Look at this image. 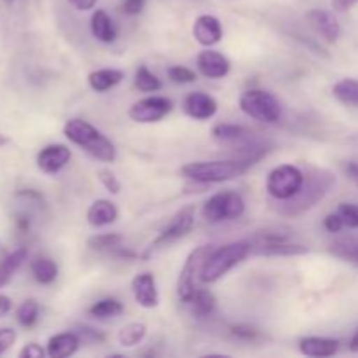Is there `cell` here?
Returning <instances> with one entry per match:
<instances>
[{
    "label": "cell",
    "mask_w": 358,
    "mask_h": 358,
    "mask_svg": "<svg viewBox=\"0 0 358 358\" xmlns=\"http://www.w3.org/2000/svg\"><path fill=\"white\" fill-rule=\"evenodd\" d=\"M16 338H17V334L14 329H9V327L0 329V355H2V353H6L7 350H9L10 346L16 343Z\"/></svg>",
    "instance_id": "cell-38"
},
{
    "label": "cell",
    "mask_w": 358,
    "mask_h": 358,
    "mask_svg": "<svg viewBox=\"0 0 358 358\" xmlns=\"http://www.w3.org/2000/svg\"><path fill=\"white\" fill-rule=\"evenodd\" d=\"M210 252H212L210 245H201V247L194 248L185 259L177 282V296L182 303H191L192 296L198 290L196 289V278H199V273H201V268Z\"/></svg>",
    "instance_id": "cell-9"
},
{
    "label": "cell",
    "mask_w": 358,
    "mask_h": 358,
    "mask_svg": "<svg viewBox=\"0 0 358 358\" xmlns=\"http://www.w3.org/2000/svg\"><path fill=\"white\" fill-rule=\"evenodd\" d=\"M306 175L294 164H280L269 171L266 178V191L276 201H289L303 187Z\"/></svg>",
    "instance_id": "cell-6"
},
{
    "label": "cell",
    "mask_w": 358,
    "mask_h": 358,
    "mask_svg": "<svg viewBox=\"0 0 358 358\" xmlns=\"http://www.w3.org/2000/svg\"><path fill=\"white\" fill-rule=\"evenodd\" d=\"M173 108V101L166 96H147L135 101L129 107L128 115L131 121L138 124H150V122H159L166 117Z\"/></svg>",
    "instance_id": "cell-10"
},
{
    "label": "cell",
    "mask_w": 358,
    "mask_h": 358,
    "mask_svg": "<svg viewBox=\"0 0 358 358\" xmlns=\"http://www.w3.org/2000/svg\"><path fill=\"white\" fill-rule=\"evenodd\" d=\"M87 311H90L91 317L98 318V320H107V318H117L119 315L124 313V306H122L121 301L107 297V299L96 301Z\"/></svg>",
    "instance_id": "cell-26"
},
{
    "label": "cell",
    "mask_w": 358,
    "mask_h": 358,
    "mask_svg": "<svg viewBox=\"0 0 358 358\" xmlns=\"http://www.w3.org/2000/svg\"><path fill=\"white\" fill-rule=\"evenodd\" d=\"M80 346V338L76 332H59L49 338L48 341V357L51 358H69L76 355Z\"/></svg>",
    "instance_id": "cell-18"
},
{
    "label": "cell",
    "mask_w": 358,
    "mask_h": 358,
    "mask_svg": "<svg viewBox=\"0 0 358 358\" xmlns=\"http://www.w3.org/2000/svg\"><path fill=\"white\" fill-rule=\"evenodd\" d=\"M44 355H48V352H44L41 348V345H37V343H28L20 352L21 358H42Z\"/></svg>",
    "instance_id": "cell-41"
},
{
    "label": "cell",
    "mask_w": 358,
    "mask_h": 358,
    "mask_svg": "<svg viewBox=\"0 0 358 358\" xmlns=\"http://www.w3.org/2000/svg\"><path fill=\"white\" fill-rule=\"evenodd\" d=\"M358 0H332V6H334L336 10H348L350 7H353Z\"/></svg>",
    "instance_id": "cell-44"
},
{
    "label": "cell",
    "mask_w": 358,
    "mask_h": 358,
    "mask_svg": "<svg viewBox=\"0 0 358 358\" xmlns=\"http://www.w3.org/2000/svg\"><path fill=\"white\" fill-rule=\"evenodd\" d=\"M213 138L219 142L231 143V142H241L250 136V129L245 128L241 124H231V122H219L212 128Z\"/></svg>",
    "instance_id": "cell-25"
},
{
    "label": "cell",
    "mask_w": 358,
    "mask_h": 358,
    "mask_svg": "<svg viewBox=\"0 0 358 358\" xmlns=\"http://www.w3.org/2000/svg\"><path fill=\"white\" fill-rule=\"evenodd\" d=\"M339 350L338 339L331 338H317V336H310V338H303L299 341V352L303 355L311 358H325L336 355Z\"/></svg>",
    "instance_id": "cell-19"
},
{
    "label": "cell",
    "mask_w": 358,
    "mask_h": 358,
    "mask_svg": "<svg viewBox=\"0 0 358 358\" xmlns=\"http://www.w3.org/2000/svg\"><path fill=\"white\" fill-rule=\"evenodd\" d=\"M98 0H69L70 6L77 10H91L96 6Z\"/></svg>",
    "instance_id": "cell-42"
},
{
    "label": "cell",
    "mask_w": 358,
    "mask_h": 358,
    "mask_svg": "<svg viewBox=\"0 0 358 358\" xmlns=\"http://www.w3.org/2000/svg\"><path fill=\"white\" fill-rule=\"evenodd\" d=\"M245 213V199L236 191H220L203 205V217L210 224L236 220Z\"/></svg>",
    "instance_id": "cell-7"
},
{
    "label": "cell",
    "mask_w": 358,
    "mask_h": 358,
    "mask_svg": "<svg viewBox=\"0 0 358 358\" xmlns=\"http://www.w3.org/2000/svg\"><path fill=\"white\" fill-rule=\"evenodd\" d=\"M192 306V313L196 315L198 318H205L210 317L215 310V297H213L212 292L208 290H196L194 296H192L191 303Z\"/></svg>",
    "instance_id": "cell-30"
},
{
    "label": "cell",
    "mask_w": 358,
    "mask_h": 358,
    "mask_svg": "<svg viewBox=\"0 0 358 358\" xmlns=\"http://www.w3.org/2000/svg\"><path fill=\"white\" fill-rule=\"evenodd\" d=\"M222 24H220L219 17L212 16V14H201L194 20L192 24V37L203 48H213L222 41Z\"/></svg>",
    "instance_id": "cell-12"
},
{
    "label": "cell",
    "mask_w": 358,
    "mask_h": 358,
    "mask_svg": "<svg viewBox=\"0 0 358 358\" xmlns=\"http://www.w3.org/2000/svg\"><path fill=\"white\" fill-rule=\"evenodd\" d=\"M10 143V138L7 135H3V133H0V147H6Z\"/></svg>",
    "instance_id": "cell-47"
},
{
    "label": "cell",
    "mask_w": 358,
    "mask_h": 358,
    "mask_svg": "<svg viewBox=\"0 0 358 358\" xmlns=\"http://www.w3.org/2000/svg\"><path fill=\"white\" fill-rule=\"evenodd\" d=\"M350 350H352V352H358V332L353 336L352 343H350Z\"/></svg>",
    "instance_id": "cell-46"
},
{
    "label": "cell",
    "mask_w": 358,
    "mask_h": 358,
    "mask_svg": "<svg viewBox=\"0 0 358 358\" xmlns=\"http://www.w3.org/2000/svg\"><path fill=\"white\" fill-rule=\"evenodd\" d=\"M135 87L142 93H156L163 87V84L157 79L156 73L150 72L147 66H140L135 73Z\"/></svg>",
    "instance_id": "cell-32"
},
{
    "label": "cell",
    "mask_w": 358,
    "mask_h": 358,
    "mask_svg": "<svg viewBox=\"0 0 358 358\" xmlns=\"http://www.w3.org/2000/svg\"><path fill=\"white\" fill-rule=\"evenodd\" d=\"M240 108L248 117L266 122V124L278 122L282 115L280 101L276 100L275 94L266 90H247L241 93Z\"/></svg>",
    "instance_id": "cell-5"
},
{
    "label": "cell",
    "mask_w": 358,
    "mask_h": 358,
    "mask_svg": "<svg viewBox=\"0 0 358 358\" xmlns=\"http://www.w3.org/2000/svg\"><path fill=\"white\" fill-rule=\"evenodd\" d=\"M346 171H348V175L353 178V180L358 182V163H348Z\"/></svg>",
    "instance_id": "cell-45"
},
{
    "label": "cell",
    "mask_w": 358,
    "mask_h": 358,
    "mask_svg": "<svg viewBox=\"0 0 358 358\" xmlns=\"http://www.w3.org/2000/svg\"><path fill=\"white\" fill-rule=\"evenodd\" d=\"M27 257L28 250L24 247H20L0 261V289L9 285L10 280H13L14 275L17 273V269H20L21 266H23V262L27 261Z\"/></svg>",
    "instance_id": "cell-23"
},
{
    "label": "cell",
    "mask_w": 358,
    "mask_h": 358,
    "mask_svg": "<svg viewBox=\"0 0 358 358\" xmlns=\"http://www.w3.org/2000/svg\"><path fill=\"white\" fill-rule=\"evenodd\" d=\"M194 217H196V208L194 206H185L180 212L175 213V217L171 219V222L161 231L156 236V240L150 241L149 247L142 252L140 257L142 259H150L154 254L161 250V248L168 247V245L175 243V241L182 240V238L187 236L191 233L192 226H194Z\"/></svg>",
    "instance_id": "cell-8"
},
{
    "label": "cell",
    "mask_w": 358,
    "mask_h": 358,
    "mask_svg": "<svg viewBox=\"0 0 358 358\" xmlns=\"http://www.w3.org/2000/svg\"><path fill=\"white\" fill-rule=\"evenodd\" d=\"M217 110H219V105L215 98L203 91L189 93L184 100V112L196 121H208L217 114Z\"/></svg>",
    "instance_id": "cell-14"
},
{
    "label": "cell",
    "mask_w": 358,
    "mask_h": 358,
    "mask_svg": "<svg viewBox=\"0 0 358 358\" xmlns=\"http://www.w3.org/2000/svg\"><path fill=\"white\" fill-rule=\"evenodd\" d=\"M10 310H13V299L6 294H0V318L7 317Z\"/></svg>",
    "instance_id": "cell-43"
},
{
    "label": "cell",
    "mask_w": 358,
    "mask_h": 358,
    "mask_svg": "<svg viewBox=\"0 0 358 358\" xmlns=\"http://www.w3.org/2000/svg\"><path fill=\"white\" fill-rule=\"evenodd\" d=\"M329 250H331V254H334L336 257L358 266V238L350 236L336 240Z\"/></svg>",
    "instance_id": "cell-28"
},
{
    "label": "cell",
    "mask_w": 358,
    "mask_h": 358,
    "mask_svg": "<svg viewBox=\"0 0 358 358\" xmlns=\"http://www.w3.org/2000/svg\"><path fill=\"white\" fill-rule=\"evenodd\" d=\"M63 135L101 163H114L117 157L114 143L100 129L83 119H69L63 126Z\"/></svg>",
    "instance_id": "cell-2"
},
{
    "label": "cell",
    "mask_w": 358,
    "mask_h": 358,
    "mask_svg": "<svg viewBox=\"0 0 358 358\" xmlns=\"http://www.w3.org/2000/svg\"><path fill=\"white\" fill-rule=\"evenodd\" d=\"M131 292L136 304L145 310H152L159 304V292H157L156 278L150 273H140L133 278Z\"/></svg>",
    "instance_id": "cell-15"
},
{
    "label": "cell",
    "mask_w": 358,
    "mask_h": 358,
    "mask_svg": "<svg viewBox=\"0 0 358 358\" xmlns=\"http://www.w3.org/2000/svg\"><path fill=\"white\" fill-rule=\"evenodd\" d=\"M38 303L35 299H27L20 304L16 311L17 324L24 329H30L37 324L38 320Z\"/></svg>",
    "instance_id": "cell-33"
},
{
    "label": "cell",
    "mask_w": 358,
    "mask_h": 358,
    "mask_svg": "<svg viewBox=\"0 0 358 358\" xmlns=\"http://www.w3.org/2000/svg\"><path fill=\"white\" fill-rule=\"evenodd\" d=\"M91 34L103 44H110L117 38V28L103 9H96L91 16Z\"/></svg>",
    "instance_id": "cell-20"
},
{
    "label": "cell",
    "mask_w": 358,
    "mask_h": 358,
    "mask_svg": "<svg viewBox=\"0 0 358 358\" xmlns=\"http://www.w3.org/2000/svg\"><path fill=\"white\" fill-rule=\"evenodd\" d=\"M145 7V0H124L121 6V10L126 16H136L140 14Z\"/></svg>",
    "instance_id": "cell-39"
},
{
    "label": "cell",
    "mask_w": 358,
    "mask_h": 358,
    "mask_svg": "<svg viewBox=\"0 0 358 358\" xmlns=\"http://www.w3.org/2000/svg\"><path fill=\"white\" fill-rule=\"evenodd\" d=\"M119 217V210L117 206L114 205L108 199H96L90 205L86 212V220L91 227L98 229V227H105L110 226L117 220Z\"/></svg>",
    "instance_id": "cell-17"
},
{
    "label": "cell",
    "mask_w": 358,
    "mask_h": 358,
    "mask_svg": "<svg viewBox=\"0 0 358 358\" xmlns=\"http://www.w3.org/2000/svg\"><path fill=\"white\" fill-rule=\"evenodd\" d=\"M324 227L329 231V233H339V231L345 227V222H343V219L339 217V213H331V215L325 217L324 220Z\"/></svg>",
    "instance_id": "cell-40"
},
{
    "label": "cell",
    "mask_w": 358,
    "mask_h": 358,
    "mask_svg": "<svg viewBox=\"0 0 358 358\" xmlns=\"http://www.w3.org/2000/svg\"><path fill=\"white\" fill-rule=\"evenodd\" d=\"M254 254L257 255H282V257H289V255H303L308 254V247L303 245L289 243L287 240H276V241H259L254 247Z\"/></svg>",
    "instance_id": "cell-21"
},
{
    "label": "cell",
    "mask_w": 358,
    "mask_h": 358,
    "mask_svg": "<svg viewBox=\"0 0 358 358\" xmlns=\"http://www.w3.org/2000/svg\"><path fill=\"white\" fill-rule=\"evenodd\" d=\"M252 252H254V245L248 240L233 241V243L222 245L219 248H212L203 264L201 273H199V280L203 283L219 282L231 269L243 262Z\"/></svg>",
    "instance_id": "cell-4"
},
{
    "label": "cell",
    "mask_w": 358,
    "mask_h": 358,
    "mask_svg": "<svg viewBox=\"0 0 358 358\" xmlns=\"http://www.w3.org/2000/svg\"><path fill=\"white\" fill-rule=\"evenodd\" d=\"M70 157H72V152H70L69 147L63 145V143H51V145H45L44 149L38 150L35 163L42 173L56 175L70 163Z\"/></svg>",
    "instance_id": "cell-11"
},
{
    "label": "cell",
    "mask_w": 358,
    "mask_h": 358,
    "mask_svg": "<svg viewBox=\"0 0 358 358\" xmlns=\"http://www.w3.org/2000/svg\"><path fill=\"white\" fill-rule=\"evenodd\" d=\"M250 168V164L238 157L224 161H196V163L184 164L180 168V175L198 184H222L240 178Z\"/></svg>",
    "instance_id": "cell-3"
},
{
    "label": "cell",
    "mask_w": 358,
    "mask_h": 358,
    "mask_svg": "<svg viewBox=\"0 0 358 358\" xmlns=\"http://www.w3.org/2000/svg\"><path fill=\"white\" fill-rule=\"evenodd\" d=\"M334 185L336 175L331 170H325V168L313 170L311 173L306 175L299 192L294 198H290L289 201H283V205L278 208V213L285 217L303 215L304 212L317 206L332 191Z\"/></svg>",
    "instance_id": "cell-1"
},
{
    "label": "cell",
    "mask_w": 358,
    "mask_h": 358,
    "mask_svg": "<svg viewBox=\"0 0 358 358\" xmlns=\"http://www.w3.org/2000/svg\"><path fill=\"white\" fill-rule=\"evenodd\" d=\"M96 177L98 180L101 182V185H103L110 194L117 196L119 192H121V182H119V178L115 177L114 171H110L108 168H101V170H98Z\"/></svg>",
    "instance_id": "cell-36"
},
{
    "label": "cell",
    "mask_w": 358,
    "mask_h": 358,
    "mask_svg": "<svg viewBox=\"0 0 358 358\" xmlns=\"http://www.w3.org/2000/svg\"><path fill=\"white\" fill-rule=\"evenodd\" d=\"M336 100L345 105H353L358 107V80L355 79H341L332 87Z\"/></svg>",
    "instance_id": "cell-29"
},
{
    "label": "cell",
    "mask_w": 358,
    "mask_h": 358,
    "mask_svg": "<svg viewBox=\"0 0 358 358\" xmlns=\"http://www.w3.org/2000/svg\"><path fill=\"white\" fill-rule=\"evenodd\" d=\"M166 73H168V79L175 84H191L198 79L194 70L187 69V66H182V65L170 66V69L166 70Z\"/></svg>",
    "instance_id": "cell-34"
},
{
    "label": "cell",
    "mask_w": 358,
    "mask_h": 358,
    "mask_svg": "<svg viewBox=\"0 0 358 358\" xmlns=\"http://www.w3.org/2000/svg\"><path fill=\"white\" fill-rule=\"evenodd\" d=\"M147 334V325L142 322H131V324L124 325L119 331L117 341L122 348H133V346L140 345Z\"/></svg>",
    "instance_id": "cell-27"
},
{
    "label": "cell",
    "mask_w": 358,
    "mask_h": 358,
    "mask_svg": "<svg viewBox=\"0 0 358 358\" xmlns=\"http://www.w3.org/2000/svg\"><path fill=\"white\" fill-rule=\"evenodd\" d=\"M339 217L345 222V227H350V229H358V205H353V203H341L338 208Z\"/></svg>",
    "instance_id": "cell-35"
},
{
    "label": "cell",
    "mask_w": 358,
    "mask_h": 358,
    "mask_svg": "<svg viewBox=\"0 0 358 358\" xmlns=\"http://www.w3.org/2000/svg\"><path fill=\"white\" fill-rule=\"evenodd\" d=\"M196 66L199 73L208 79H224L231 72V62L219 51L206 48L196 58Z\"/></svg>",
    "instance_id": "cell-13"
},
{
    "label": "cell",
    "mask_w": 358,
    "mask_h": 358,
    "mask_svg": "<svg viewBox=\"0 0 358 358\" xmlns=\"http://www.w3.org/2000/svg\"><path fill=\"white\" fill-rule=\"evenodd\" d=\"M87 245H90L93 250L98 252H112L121 248L122 245V236L117 233H105V234H94L87 240Z\"/></svg>",
    "instance_id": "cell-31"
},
{
    "label": "cell",
    "mask_w": 358,
    "mask_h": 358,
    "mask_svg": "<svg viewBox=\"0 0 358 358\" xmlns=\"http://www.w3.org/2000/svg\"><path fill=\"white\" fill-rule=\"evenodd\" d=\"M31 276L41 285H51L58 278V266L49 257H35L30 264Z\"/></svg>",
    "instance_id": "cell-24"
},
{
    "label": "cell",
    "mask_w": 358,
    "mask_h": 358,
    "mask_svg": "<svg viewBox=\"0 0 358 358\" xmlns=\"http://www.w3.org/2000/svg\"><path fill=\"white\" fill-rule=\"evenodd\" d=\"M122 79H124V72H122V70L100 69L90 73L87 83H90V87L93 91H96V93H105V91L117 86Z\"/></svg>",
    "instance_id": "cell-22"
},
{
    "label": "cell",
    "mask_w": 358,
    "mask_h": 358,
    "mask_svg": "<svg viewBox=\"0 0 358 358\" xmlns=\"http://www.w3.org/2000/svg\"><path fill=\"white\" fill-rule=\"evenodd\" d=\"M306 20L310 27L327 42H338V38L341 37V24H339L338 17L329 10L311 9L306 14Z\"/></svg>",
    "instance_id": "cell-16"
},
{
    "label": "cell",
    "mask_w": 358,
    "mask_h": 358,
    "mask_svg": "<svg viewBox=\"0 0 358 358\" xmlns=\"http://www.w3.org/2000/svg\"><path fill=\"white\" fill-rule=\"evenodd\" d=\"M231 334H233L234 338L241 339V341H255V339L261 338V332H259L257 329L245 324L233 325V327H231Z\"/></svg>",
    "instance_id": "cell-37"
}]
</instances>
